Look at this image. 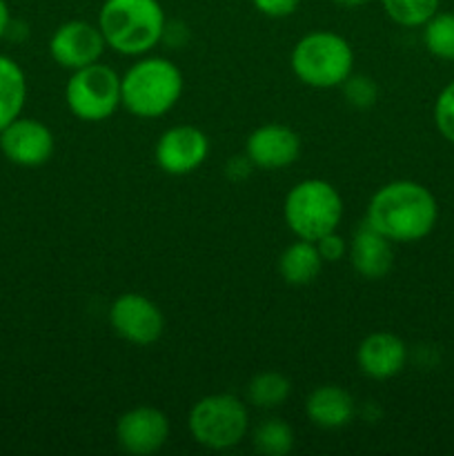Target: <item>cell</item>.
Returning <instances> with one entry per match:
<instances>
[{"mask_svg": "<svg viewBox=\"0 0 454 456\" xmlns=\"http://www.w3.org/2000/svg\"><path fill=\"white\" fill-rule=\"evenodd\" d=\"M254 450L265 456H285L294 448V432L280 419H267L254 432Z\"/></svg>", "mask_w": 454, "mask_h": 456, "instance_id": "obj_21", "label": "cell"}, {"mask_svg": "<svg viewBox=\"0 0 454 456\" xmlns=\"http://www.w3.org/2000/svg\"><path fill=\"white\" fill-rule=\"evenodd\" d=\"M7 27H9V9H7V3L0 0V38L4 36Z\"/></svg>", "mask_w": 454, "mask_h": 456, "instance_id": "obj_27", "label": "cell"}, {"mask_svg": "<svg viewBox=\"0 0 454 456\" xmlns=\"http://www.w3.org/2000/svg\"><path fill=\"white\" fill-rule=\"evenodd\" d=\"M252 4L267 18H288L296 12L301 0H252Z\"/></svg>", "mask_w": 454, "mask_h": 456, "instance_id": "obj_26", "label": "cell"}, {"mask_svg": "<svg viewBox=\"0 0 454 456\" xmlns=\"http://www.w3.org/2000/svg\"><path fill=\"white\" fill-rule=\"evenodd\" d=\"M169 439V419L160 410L141 405L116 423V441L127 454L150 456L156 454Z\"/></svg>", "mask_w": 454, "mask_h": 456, "instance_id": "obj_11", "label": "cell"}, {"mask_svg": "<svg viewBox=\"0 0 454 456\" xmlns=\"http://www.w3.org/2000/svg\"><path fill=\"white\" fill-rule=\"evenodd\" d=\"M187 426L196 444L203 448L230 450L247 435L249 417L239 396L209 395L196 401Z\"/></svg>", "mask_w": 454, "mask_h": 456, "instance_id": "obj_6", "label": "cell"}, {"mask_svg": "<svg viewBox=\"0 0 454 456\" xmlns=\"http://www.w3.org/2000/svg\"><path fill=\"white\" fill-rule=\"evenodd\" d=\"M439 205L417 181H392L378 187L368 203V225L392 243H417L434 230Z\"/></svg>", "mask_w": 454, "mask_h": 456, "instance_id": "obj_1", "label": "cell"}, {"mask_svg": "<svg viewBox=\"0 0 454 456\" xmlns=\"http://www.w3.org/2000/svg\"><path fill=\"white\" fill-rule=\"evenodd\" d=\"M156 163L165 174L185 176L199 169L209 154V141L194 125H176L160 134L156 142Z\"/></svg>", "mask_w": 454, "mask_h": 456, "instance_id": "obj_9", "label": "cell"}, {"mask_svg": "<svg viewBox=\"0 0 454 456\" xmlns=\"http://www.w3.org/2000/svg\"><path fill=\"white\" fill-rule=\"evenodd\" d=\"M165 12L158 0H105L98 29L107 47L123 56H142L165 38Z\"/></svg>", "mask_w": 454, "mask_h": 456, "instance_id": "obj_2", "label": "cell"}, {"mask_svg": "<svg viewBox=\"0 0 454 456\" xmlns=\"http://www.w3.org/2000/svg\"><path fill=\"white\" fill-rule=\"evenodd\" d=\"M245 154L261 169L288 167L301 156V138L288 125H261L247 136Z\"/></svg>", "mask_w": 454, "mask_h": 456, "instance_id": "obj_13", "label": "cell"}, {"mask_svg": "<svg viewBox=\"0 0 454 456\" xmlns=\"http://www.w3.org/2000/svg\"><path fill=\"white\" fill-rule=\"evenodd\" d=\"M441 0H381L383 12L401 27H423L436 12Z\"/></svg>", "mask_w": 454, "mask_h": 456, "instance_id": "obj_22", "label": "cell"}, {"mask_svg": "<svg viewBox=\"0 0 454 456\" xmlns=\"http://www.w3.org/2000/svg\"><path fill=\"white\" fill-rule=\"evenodd\" d=\"M316 248H319L320 258H323L325 263H336L347 254L345 239H343V236H338L336 230L329 232V234H325V236H320V239L316 240Z\"/></svg>", "mask_w": 454, "mask_h": 456, "instance_id": "obj_25", "label": "cell"}, {"mask_svg": "<svg viewBox=\"0 0 454 456\" xmlns=\"http://www.w3.org/2000/svg\"><path fill=\"white\" fill-rule=\"evenodd\" d=\"M323 258H320L319 248L312 240L298 239L279 258L280 279L289 285H307L320 274L323 270Z\"/></svg>", "mask_w": 454, "mask_h": 456, "instance_id": "obj_17", "label": "cell"}, {"mask_svg": "<svg viewBox=\"0 0 454 456\" xmlns=\"http://www.w3.org/2000/svg\"><path fill=\"white\" fill-rule=\"evenodd\" d=\"M107 43L98 25L87 20H67L53 31L49 53L62 69H80L101 61Z\"/></svg>", "mask_w": 454, "mask_h": 456, "instance_id": "obj_10", "label": "cell"}, {"mask_svg": "<svg viewBox=\"0 0 454 456\" xmlns=\"http://www.w3.org/2000/svg\"><path fill=\"white\" fill-rule=\"evenodd\" d=\"M289 392H292V383L280 372H258L247 383L249 403L261 410L280 408L289 399Z\"/></svg>", "mask_w": 454, "mask_h": 456, "instance_id": "obj_19", "label": "cell"}, {"mask_svg": "<svg viewBox=\"0 0 454 456\" xmlns=\"http://www.w3.org/2000/svg\"><path fill=\"white\" fill-rule=\"evenodd\" d=\"M423 43L432 56L454 61V13L436 12L423 25Z\"/></svg>", "mask_w": 454, "mask_h": 456, "instance_id": "obj_20", "label": "cell"}, {"mask_svg": "<svg viewBox=\"0 0 454 456\" xmlns=\"http://www.w3.org/2000/svg\"><path fill=\"white\" fill-rule=\"evenodd\" d=\"M181 94L182 74L167 58H142L120 78V102L138 118H158L167 114Z\"/></svg>", "mask_w": 454, "mask_h": 456, "instance_id": "obj_3", "label": "cell"}, {"mask_svg": "<svg viewBox=\"0 0 454 456\" xmlns=\"http://www.w3.org/2000/svg\"><path fill=\"white\" fill-rule=\"evenodd\" d=\"M361 372L377 381L396 377L408 363V347L403 338L392 332H372L361 341L356 350Z\"/></svg>", "mask_w": 454, "mask_h": 456, "instance_id": "obj_14", "label": "cell"}, {"mask_svg": "<svg viewBox=\"0 0 454 456\" xmlns=\"http://www.w3.org/2000/svg\"><path fill=\"white\" fill-rule=\"evenodd\" d=\"M27 98V80L18 62L0 56V132L20 116Z\"/></svg>", "mask_w": 454, "mask_h": 456, "instance_id": "obj_18", "label": "cell"}, {"mask_svg": "<svg viewBox=\"0 0 454 456\" xmlns=\"http://www.w3.org/2000/svg\"><path fill=\"white\" fill-rule=\"evenodd\" d=\"M283 216L296 239L316 243L320 236L338 227L343 218V199L332 183L307 178L288 191Z\"/></svg>", "mask_w": 454, "mask_h": 456, "instance_id": "obj_5", "label": "cell"}, {"mask_svg": "<svg viewBox=\"0 0 454 456\" xmlns=\"http://www.w3.org/2000/svg\"><path fill=\"white\" fill-rule=\"evenodd\" d=\"M434 125L441 136L454 145V80L441 89L434 102Z\"/></svg>", "mask_w": 454, "mask_h": 456, "instance_id": "obj_23", "label": "cell"}, {"mask_svg": "<svg viewBox=\"0 0 454 456\" xmlns=\"http://www.w3.org/2000/svg\"><path fill=\"white\" fill-rule=\"evenodd\" d=\"M305 412L314 426L338 430L354 419V399L341 386H320L307 396Z\"/></svg>", "mask_w": 454, "mask_h": 456, "instance_id": "obj_16", "label": "cell"}, {"mask_svg": "<svg viewBox=\"0 0 454 456\" xmlns=\"http://www.w3.org/2000/svg\"><path fill=\"white\" fill-rule=\"evenodd\" d=\"M71 114L85 123H101L116 114L120 102V76L102 62H92L71 74L65 87Z\"/></svg>", "mask_w": 454, "mask_h": 456, "instance_id": "obj_7", "label": "cell"}, {"mask_svg": "<svg viewBox=\"0 0 454 456\" xmlns=\"http://www.w3.org/2000/svg\"><path fill=\"white\" fill-rule=\"evenodd\" d=\"M350 263L363 279L378 281L390 274L394 265L392 240L365 223L359 227L350 245Z\"/></svg>", "mask_w": 454, "mask_h": 456, "instance_id": "obj_15", "label": "cell"}, {"mask_svg": "<svg viewBox=\"0 0 454 456\" xmlns=\"http://www.w3.org/2000/svg\"><path fill=\"white\" fill-rule=\"evenodd\" d=\"M0 147L12 163L22 167H38L52 159L53 134L40 120L18 116L0 132Z\"/></svg>", "mask_w": 454, "mask_h": 456, "instance_id": "obj_12", "label": "cell"}, {"mask_svg": "<svg viewBox=\"0 0 454 456\" xmlns=\"http://www.w3.org/2000/svg\"><path fill=\"white\" fill-rule=\"evenodd\" d=\"M343 87H345V94L347 98H350L352 105L356 107H369L377 101V87H374L372 80L363 78V76H356V78L350 76V78L343 83Z\"/></svg>", "mask_w": 454, "mask_h": 456, "instance_id": "obj_24", "label": "cell"}, {"mask_svg": "<svg viewBox=\"0 0 454 456\" xmlns=\"http://www.w3.org/2000/svg\"><path fill=\"white\" fill-rule=\"evenodd\" d=\"M334 3H336L338 7L354 9V7H363V4H368L369 0H334Z\"/></svg>", "mask_w": 454, "mask_h": 456, "instance_id": "obj_28", "label": "cell"}, {"mask_svg": "<svg viewBox=\"0 0 454 456\" xmlns=\"http://www.w3.org/2000/svg\"><path fill=\"white\" fill-rule=\"evenodd\" d=\"M294 76L314 89H332L345 83L354 67V52L334 31H312L303 36L289 56Z\"/></svg>", "mask_w": 454, "mask_h": 456, "instance_id": "obj_4", "label": "cell"}, {"mask_svg": "<svg viewBox=\"0 0 454 456\" xmlns=\"http://www.w3.org/2000/svg\"><path fill=\"white\" fill-rule=\"evenodd\" d=\"M109 325L120 338L134 346H151L163 337L165 319L154 301L142 294H123L109 307Z\"/></svg>", "mask_w": 454, "mask_h": 456, "instance_id": "obj_8", "label": "cell"}]
</instances>
